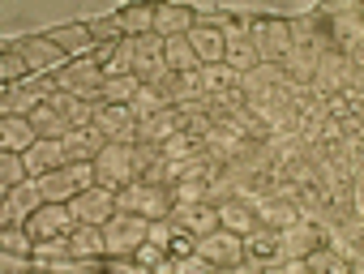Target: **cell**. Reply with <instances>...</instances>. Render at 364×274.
<instances>
[{"label": "cell", "instance_id": "33", "mask_svg": "<svg viewBox=\"0 0 364 274\" xmlns=\"http://www.w3.org/2000/svg\"><path fill=\"white\" fill-rule=\"evenodd\" d=\"M198 73H202V90H206V94H219V90H236V86H240V73L228 69L223 60H219V65H202Z\"/></svg>", "mask_w": 364, "mask_h": 274}, {"label": "cell", "instance_id": "3", "mask_svg": "<svg viewBox=\"0 0 364 274\" xmlns=\"http://www.w3.org/2000/svg\"><path fill=\"white\" fill-rule=\"evenodd\" d=\"M150 236V219L133 214V210H116L103 223V240H107V257H133Z\"/></svg>", "mask_w": 364, "mask_h": 274}, {"label": "cell", "instance_id": "10", "mask_svg": "<svg viewBox=\"0 0 364 274\" xmlns=\"http://www.w3.org/2000/svg\"><path fill=\"white\" fill-rule=\"evenodd\" d=\"M69 210H73L77 223H95V227H103V223L116 214V193L103 189V185H90V189H82V193L69 202Z\"/></svg>", "mask_w": 364, "mask_h": 274}, {"label": "cell", "instance_id": "46", "mask_svg": "<svg viewBox=\"0 0 364 274\" xmlns=\"http://www.w3.org/2000/svg\"><path fill=\"white\" fill-rule=\"evenodd\" d=\"M185 133L193 137V142H210L215 120H210V116H189V120H185Z\"/></svg>", "mask_w": 364, "mask_h": 274}, {"label": "cell", "instance_id": "42", "mask_svg": "<svg viewBox=\"0 0 364 274\" xmlns=\"http://www.w3.org/2000/svg\"><path fill=\"white\" fill-rule=\"evenodd\" d=\"M35 265H52L60 257H69V236H56V240H35Z\"/></svg>", "mask_w": 364, "mask_h": 274}, {"label": "cell", "instance_id": "28", "mask_svg": "<svg viewBox=\"0 0 364 274\" xmlns=\"http://www.w3.org/2000/svg\"><path fill=\"white\" fill-rule=\"evenodd\" d=\"M279 65H283V73H287V82H291V86H313L317 52H313V48H291Z\"/></svg>", "mask_w": 364, "mask_h": 274}, {"label": "cell", "instance_id": "25", "mask_svg": "<svg viewBox=\"0 0 364 274\" xmlns=\"http://www.w3.org/2000/svg\"><path fill=\"white\" fill-rule=\"evenodd\" d=\"M39 103H48L31 82H14V86H5V94H0V111L5 116H31Z\"/></svg>", "mask_w": 364, "mask_h": 274}, {"label": "cell", "instance_id": "48", "mask_svg": "<svg viewBox=\"0 0 364 274\" xmlns=\"http://www.w3.org/2000/svg\"><path fill=\"white\" fill-rule=\"evenodd\" d=\"M0 265H5V270L14 274V270H26V265H35V257H18V253H5V257H0Z\"/></svg>", "mask_w": 364, "mask_h": 274}, {"label": "cell", "instance_id": "5", "mask_svg": "<svg viewBox=\"0 0 364 274\" xmlns=\"http://www.w3.org/2000/svg\"><path fill=\"white\" fill-rule=\"evenodd\" d=\"M35 180H39L43 202H73L82 189L95 185V163H65V168H56L48 176H35Z\"/></svg>", "mask_w": 364, "mask_h": 274}, {"label": "cell", "instance_id": "39", "mask_svg": "<svg viewBox=\"0 0 364 274\" xmlns=\"http://www.w3.org/2000/svg\"><path fill=\"white\" fill-rule=\"evenodd\" d=\"M0 77H5V86L31 77V65H26V56H22L14 43H5V56H0Z\"/></svg>", "mask_w": 364, "mask_h": 274}, {"label": "cell", "instance_id": "9", "mask_svg": "<svg viewBox=\"0 0 364 274\" xmlns=\"http://www.w3.org/2000/svg\"><path fill=\"white\" fill-rule=\"evenodd\" d=\"M22 56H26V65H31V73H60L73 56L69 52H60L48 35H31V39H18L14 43Z\"/></svg>", "mask_w": 364, "mask_h": 274}, {"label": "cell", "instance_id": "1", "mask_svg": "<svg viewBox=\"0 0 364 274\" xmlns=\"http://www.w3.org/2000/svg\"><path fill=\"white\" fill-rule=\"evenodd\" d=\"M171 189L167 185H150V180H133V185H124L120 193H116V210H133V214H141V219H167L171 214Z\"/></svg>", "mask_w": 364, "mask_h": 274}, {"label": "cell", "instance_id": "6", "mask_svg": "<svg viewBox=\"0 0 364 274\" xmlns=\"http://www.w3.org/2000/svg\"><path fill=\"white\" fill-rule=\"evenodd\" d=\"M249 43H253V52H257V65H279V60L291 52V39H287V18H257V13H253Z\"/></svg>", "mask_w": 364, "mask_h": 274}, {"label": "cell", "instance_id": "36", "mask_svg": "<svg viewBox=\"0 0 364 274\" xmlns=\"http://www.w3.org/2000/svg\"><path fill=\"white\" fill-rule=\"evenodd\" d=\"M141 90V82L133 77V73H116V77H107V86H103V103H133V94Z\"/></svg>", "mask_w": 364, "mask_h": 274}, {"label": "cell", "instance_id": "2", "mask_svg": "<svg viewBox=\"0 0 364 274\" xmlns=\"http://www.w3.org/2000/svg\"><path fill=\"white\" fill-rule=\"evenodd\" d=\"M56 77V90H65V94H77V99H103V86H107V73H103V65L95 60V56H77V60H69L60 73H52Z\"/></svg>", "mask_w": 364, "mask_h": 274}, {"label": "cell", "instance_id": "40", "mask_svg": "<svg viewBox=\"0 0 364 274\" xmlns=\"http://www.w3.org/2000/svg\"><path fill=\"white\" fill-rule=\"evenodd\" d=\"M86 31H90V39L95 43H120L124 39V31H120V18L112 13V18H86Z\"/></svg>", "mask_w": 364, "mask_h": 274}, {"label": "cell", "instance_id": "12", "mask_svg": "<svg viewBox=\"0 0 364 274\" xmlns=\"http://www.w3.org/2000/svg\"><path fill=\"white\" fill-rule=\"evenodd\" d=\"M317 244H326L321 227H317V223L296 219L291 227H283V231H279V261H300V257H304V253H313ZM279 261H274V265H279Z\"/></svg>", "mask_w": 364, "mask_h": 274}, {"label": "cell", "instance_id": "47", "mask_svg": "<svg viewBox=\"0 0 364 274\" xmlns=\"http://www.w3.org/2000/svg\"><path fill=\"white\" fill-rule=\"evenodd\" d=\"M176 270H180V274H210V270H219V265H210L202 253H189V257L176 261Z\"/></svg>", "mask_w": 364, "mask_h": 274}, {"label": "cell", "instance_id": "44", "mask_svg": "<svg viewBox=\"0 0 364 274\" xmlns=\"http://www.w3.org/2000/svg\"><path fill=\"white\" fill-rule=\"evenodd\" d=\"M163 107H167V103H163V99H159V94H154L150 86H141V90L133 94V103H129V111H133L137 120H150V116H159Z\"/></svg>", "mask_w": 364, "mask_h": 274}, {"label": "cell", "instance_id": "17", "mask_svg": "<svg viewBox=\"0 0 364 274\" xmlns=\"http://www.w3.org/2000/svg\"><path fill=\"white\" fill-rule=\"evenodd\" d=\"M69 253H73V257H86V261H95V265H107V240H103V227H95V223H77V227L69 231Z\"/></svg>", "mask_w": 364, "mask_h": 274}, {"label": "cell", "instance_id": "20", "mask_svg": "<svg viewBox=\"0 0 364 274\" xmlns=\"http://www.w3.org/2000/svg\"><path fill=\"white\" fill-rule=\"evenodd\" d=\"M193 31V9L189 5H154V35L159 39H180Z\"/></svg>", "mask_w": 364, "mask_h": 274}, {"label": "cell", "instance_id": "35", "mask_svg": "<svg viewBox=\"0 0 364 274\" xmlns=\"http://www.w3.org/2000/svg\"><path fill=\"white\" fill-rule=\"evenodd\" d=\"M223 65H228V69H236V73L257 69V52H253V43H249V39H232V43L223 48Z\"/></svg>", "mask_w": 364, "mask_h": 274}, {"label": "cell", "instance_id": "23", "mask_svg": "<svg viewBox=\"0 0 364 274\" xmlns=\"http://www.w3.org/2000/svg\"><path fill=\"white\" fill-rule=\"evenodd\" d=\"M48 39L60 48V52H69L73 60L77 56H95V39H90V31H86V22H73V26H56V31H48Z\"/></svg>", "mask_w": 364, "mask_h": 274}, {"label": "cell", "instance_id": "24", "mask_svg": "<svg viewBox=\"0 0 364 274\" xmlns=\"http://www.w3.org/2000/svg\"><path fill=\"white\" fill-rule=\"evenodd\" d=\"M257 223V206L249 202V197H228V202H219V227H228V231H236V236H245L249 227Z\"/></svg>", "mask_w": 364, "mask_h": 274}, {"label": "cell", "instance_id": "31", "mask_svg": "<svg viewBox=\"0 0 364 274\" xmlns=\"http://www.w3.org/2000/svg\"><path fill=\"white\" fill-rule=\"evenodd\" d=\"M116 18H120V31H124V39L154 35V9H150V5H129V9H120Z\"/></svg>", "mask_w": 364, "mask_h": 274}, {"label": "cell", "instance_id": "18", "mask_svg": "<svg viewBox=\"0 0 364 274\" xmlns=\"http://www.w3.org/2000/svg\"><path fill=\"white\" fill-rule=\"evenodd\" d=\"M60 146H65V159L69 163H95V155L107 146V137L95 124H86V128H73L69 137H60Z\"/></svg>", "mask_w": 364, "mask_h": 274}, {"label": "cell", "instance_id": "29", "mask_svg": "<svg viewBox=\"0 0 364 274\" xmlns=\"http://www.w3.org/2000/svg\"><path fill=\"white\" fill-rule=\"evenodd\" d=\"M300 219V210H296V202L291 197H266V202H257V223H266V227H291Z\"/></svg>", "mask_w": 364, "mask_h": 274}, {"label": "cell", "instance_id": "38", "mask_svg": "<svg viewBox=\"0 0 364 274\" xmlns=\"http://www.w3.org/2000/svg\"><path fill=\"white\" fill-rule=\"evenodd\" d=\"M300 261H304V270H317V274H326V270H330V274H343V270H347V261H343L334 248H326V244H317V248L304 253Z\"/></svg>", "mask_w": 364, "mask_h": 274}, {"label": "cell", "instance_id": "34", "mask_svg": "<svg viewBox=\"0 0 364 274\" xmlns=\"http://www.w3.org/2000/svg\"><path fill=\"white\" fill-rule=\"evenodd\" d=\"M22 180H31V172H26V159L22 155H14V150H0V189H18Z\"/></svg>", "mask_w": 364, "mask_h": 274}, {"label": "cell", "instance_id": "30", "mask_svg": "<svg viewBox=\"0 0 364 274\" xmlns=\"http://www.w3.org/2000/svg\"><path fill=\"white\" fill-rule=\"evenodd\" d=\"M163 60H167L171 73H193V69H202V60L193 56V48H189L185 35H180V39H163Z\"/></svg>", "mask_w": 364, "mask_h": 274}, {"label": "cell", "instance_id": "26", "mask_svg": "<svg viewBox=\"0 0 364 274\" xmlns=\"http://www.w3.org/2000/svg\"><path fill=\"white\" fill-rule=\"evenodd\" d=\"M185 39H189V48H193V56H198L202 65H219V60H223V48H228V39H223L215 26H193Z\"/></svg>", "mask_w": 364, "mask_h": 274}, {"label": "cell", "instance_id": "11", "mask_svg": "<svg viewBox=\"0 0 364 274\" xmlns=\"http://www.w3.org/2000/svg\"><path fill=\"white\" fill-rule=\"evenodd\" d=\"M43 206V193H39V180H22L18 189L5 193V206H0V219H5V227H26V219Z\"/></svg>", "mask_w": 364, "mask_h": 274}, {"label": "cell", "instance_id": "37", "mask_svg": "<svg viewBox=\"0 0 364 274\" xmlns=\"http://www.w3.org/2000/svg\"><path fill=\"white\" fill-rule=\"evenodd\" d=\"M253 31V13H236V9H219V35L232 43V39H249Z\"/></svg>", "mask_w": 364, "mask_h": 274}, {"label": "cell", "instance_id": "16", "mask_svg": "<svg viewBox=\"0 0 364 274\" xmlns=\"http://www.w3.org/2000/svg\"><path fill=\"white\" fill-rule=\"evenodd\" d=\"M167 219L180 223L185 231H193V236H206V231L219 227V206L215 202H176Z\"/></svg>", "mask_w": 364, "mask_h": 274}, {"label": "cell", "instance_id": "14", "mask_svg": "<svg viewBox=\"0 0 364 274\" xmlns=\"http://www.w3.org/2000/svg\"><path fill=\"white\" fill-rule=\"evenodd\" d=\"M163 73H167L163 39H159V35H141V39H133V77H137L141 86H150V82H159Z\"/></svg>", "mask_w": 364, "mask_h": 274}, {"label": "cell", "instance_id": "41", "mask_svg": "<svg viewBox=\"0 0 364 274\" xmlns=\"http://www.w3.org/2000/svg\"><path fill=\"white\" fill-rule=\"evenodd\" d=\"M0 248L5 253H18V257H31L35 253V236L26 227H5L0 231Z\"/></svg>", "mask_w": 364, "mask_h": 274}, {"label": "cell", "instance_id": "4", "mask_svg": "<svg viewBox=\"0 0 364 274\" xmlns=\"http://www.w3.org/2000/svg\"><path fill=\"white\" fill-rule=\"evenodd\" d=\"M133 180H137L133 146H124V142H107V146L95 155V185H103V189L120 193V189H124V185H133Z\"/></svg>", "mask_w": 364, "mask_h": 274}, {"label": "cell", "instance_id": "32", "mask_svg": "<svg viewBox=\"0 0 364 274\" xmlns=\"http://www.w3.org/2000/svg\"><path fill=\"white\" fill-rule=\"evenodd\" d=\"M317 31H321V18H317L313 9H309V13H291V18H287V39H291V48H313Z\"/></svg>", "mask_w": 364, "mask_h": 274}, {"label": "cell", "instance_id": "15", "mask_svg": "<svg viewBox=\"0 0 364 274\" xmlns=\"http://www.w3.org/2000/svg\"><path fill=\"white\" fill-rule=\"evenodd\" d=\"M274 261H279V227L253 223L245 231V265L257 270V265H274Z\"/></svg>", "mask_w": 364, "mask_h": 274}, {"label": "cell", "instance_id": "21", "mask_svg": "<svg viewBox=\"0 0 364 274\" xmlns=\"http://www.w3.org/2000/svg\"><path fill=\"white\" fill-rule=\"evenodd\" d=\"M185 133V116H180L176 107H163L159 116L150 120H137V142H167V137Z\"/></svg>", "mask_w": 364, "mask_h": 274}, {"label": "cell", "instance_id": "43", "mask_svg": "<svg viewBox=\"0 0 364 274\" xmlns=\"http://www.w3.org/2000/svg\"><path fill=\"white\" fill-rule=\"evenodd\" d=\"M202 142H193L189 133H176V137H167L163 142V159H171V163H185V159H193V150H198Z\"/></svg>", "mask_w": 364, "mask_h": 274}, {"label": "cell", "instance_id": "19", "mask_svg": "<svg viewBox=\"0 0 364 274\" xmlns=\"http://www.w3.org/2000/svg\"><path fill=\"white\" fill-rule=\"evenodd\" d=\"M35 142H39V133H35L31 116H5V120H0V150L26 155Z\"/></svg>", "mask_w": 364, "mask_h": 274}, {"label": "cell", "instance_id": "7", "mask_svg": "<svg viewBox=\"0 0 364 274\" xmlns=\"http://www.w3.org/2000/svg\"><path fill=\"white\" fill-rule=\"evenodd\" d=\"M193 253H202V257H206L210 265H219V270H236V265H245V236H236V231H228V227H215V231L198 236Z\"/></svg>", "mask_w": 364, "mask_h": 274}, {"label": "cell", "instance_id": "13", "mask_svg": "<svg viewBox=\"0 0 364 274\" xmlns=\"http://www.w3.org/2000/svg\"><path fill=\"white\" fill-rule=\"evenodd\" d=\"M95 128L107 137V142H124V146L137 142V116L124 103H103L99 116H95Z\"/></svg>", "mask_w": 364, "mask_h": 274}, {"label": "cell", "instance_id": "8", "mask_svg": "<svg viewBox=\"0 0 364 274\" xmlns=\"http://www.w3.org/2000/svg\"><path fill=\"white\" fill-rule=\"evenodd\" d=\"M73 227H77V219H73L69 202H43V206L26 219V231H31L35 240H56V236H69Z\"/></svg>", "mask_w": 364, "mask_h": 274}, {"label": "cell", "instance_id": "27", "mask_svg": "<svg viewBox=\"0 0 364 274\" xmlns=\"http://www.w3.org/2000/svg\"><path fill=\"white\" fill-rule=\"evenodd\" d=\"M31 124H35V133H39V137H52V142H60V137H69V133H73V120H69V116H60L52 103H39V107L31 111Z\"/></svg>", "mask_w": 364, "mask_h": 274}, {"label": "cell", "instance_id": "22", "mask_svg": "<svg viewBox=\"0 0 364 274\" xmlns=\"http://www.w3.org/2000/svg\"><path fill=\"white\" fill-rule=\"evenodd\" d=\"M22 159H26V172H31V176H48V172H56V168L69 163V159H65V146L52 142V137H39V142H35Z\"/></svg>", "mask_w": 364, "mask_h": 274}, {"label": "cell", "instance_id": "45", "mask_svg": "<svg viewBox=\"0 0 364 274\" xmlns=\"http://www.w3.org/2000/svg\"><path fill=\"white\" fill-rule=\"evenodd\" d=\"M163 159V142H133V168H137V180Z\"/></svg>", "mask_w": 364, "mask_h": 274}]
</instances>
